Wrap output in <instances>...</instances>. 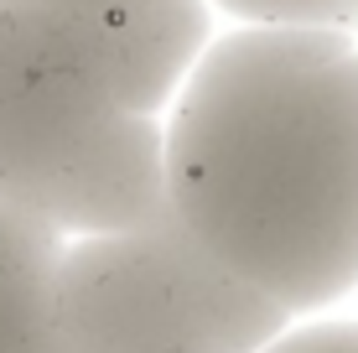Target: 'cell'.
I'll list each match as a JSON object with an SVG mask.
<instances>
[{
  "label": "cell",
  "instance_id": "cell-1",
  "mask_svg": "<svg viewBox=\"0 0 358 353\" xmlns=\"http://www.w3.org/2000/svg\"><path fill=\"white\" fill-rule=\"evenodd\" d=\"M166 203L286 312L358 286V47L322 27H244L192 63L166 130Z\"/></svg>",
  "mask_w": 358,
  "mask_h": 353
},
{
  "label": "cell",
  "instance_id": "cell-2",
  "mask_svg": "<svg viewBox=\"0 0 358 353\" xmlns=\"http://www.w3.org/2000/svg\"><path fill=\"white\" fill-rule=\"evenodd\" d=\"M208 42L203 0L63 10L0 0V203L63 234H125L166 203L171 99Z\"/></svg>",
  "mask_w": 358,
  "mask_h": 353
},
{
  "label": "cell",
  "instance_id": "cell-3",
  "mask_svg": "<svg viewBox=\"0 0 358 353\" xmlns=\"http://www.w3.org/2000/svg\"><path fill=\"white\" fill-rule=\"evenodd\" d=\"M291 312L229 275L162 203L125 234L63 245V353H260Z\"/></svg>",
  "mask_w": 358,
  "mask_h": 353
},
{
  "label": "cell",
  "instance_id": "cell-4",
  "mask_svg": "<svg viewBox=\"0 0 358 353\" xmlns=\"http://www.w3.org/2000/svg\"><path fill=\"white\" fill-rule=\"evenodd\" d=\"M57 260L63 239L0 203V353H63Z\"/></svg>",
  "mask_w": 358,
  "mask_h": 353
},
{
  "label": "cell",
  "instance_id": "cell-5",
  "mask_svg": "<svg viewBox=\"0 0 358 353\" xmlns=\"http://www.w3.org/2000/svg\"><path fill=\"white\" fill-rule=\"evenodd\" d=\"M218 6L250 16L255 27H353L358 21V0H218Z\"/></svg>",
  "mask_w": 358,
  "mask_h": 353
},
{
  "label": "cell",
  "instance_id": "cell-6",
  "mask_svg": "<svg viewBox=\"0 0 358 353\" xmlns=\"http://www.w3.org/2000/svg\"><path fill=\"white\" fill-rule=\"evenodd\" d=\"M260 353H358V322H322L301 333H280Z\"/></svg>",
  "mask_w": 358,
  "mask_h": 353
},
{
  "label": "cell",
  "instance_id": "cell-7",
  "mask_svg": "<svg viewBox=\"0 0 358 353\" xmlns=\"http://www.w3.org/2000/svg\"><path fill=\"white\" fill-rule=\"evenodd\" d=\"M47 6H63V10H89V16H99V10H130V6H145V0H47Z\"/></svg>",
  "mask_w": 358,
  "mask_h": 353
}]
</instances>
